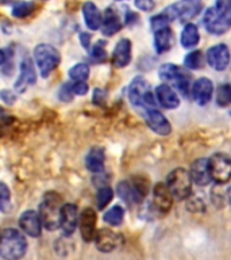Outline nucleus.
<instances>
[{
  "instance_id": "nucleus-26",
  "label": "nucleus",
  "mask_w": 231,
  "mask_h": 260,
  "mask_svg": "<svg viewBox=\"0 0 231 260\" xmlns=\"http://www.w3.org/2000/svg\"><path fill=\"white\" fill-rule=\"evenodd\" d=\"M118 194L127 203H138L143 199L137 187L134 186V183L129 182H121L118 184Z\"/></svg>"
},
{
  "instance_id": "nucleus-38",
  "label": "nucleus",
  "mask_w": 231,
  "mask_h": 260,
  "mask_svg": "<svg viewBox=\"0 0 231 260\" xmlns=\"http://www.w3.org/2000/svg\"><path fill=\"white\" fill-rule=\"evenodd\" d=\"M107 101V92L104 89L96 88L93 91V103L97 106H103Z\"/></svg>"
},
{
  "instance_id": "nucleus-41",
  "label": "nucleus",
  "mask_w": 231,
  "mask_h": 260,
  "mask_svg": "<svg viewBox=\"0 0 231 260\" xmlns=\"http://www.w3.org/2000/svg\"><path fill=\"white\" fill-rule=\"evenodd\" d=\"M80 41H81V45H83V48L89 49V44H91V34H88V32H81Z\"/></svg>"
},
{
  "instance_id": "nucleus-4",
  "label": "nucleus",
  "mask_w": 231,
  "mask_h": 260,
  "mask_svg": "<svg viewBox=\"0 0 231 260\" xmlns=\"http://www.w3.org/2000/svg\"><path fill=\"white\" fill-rule=\"evenodd\" d=\"M129 99L135 107L149 110L156 109V98H154L149 83L142 76H137L131 81L129 87Z\"/></svg>"
},
{
  "instance_id": "nucleus-32",
  "label": "nucleus",
  "mask_w": 231,
  "mask_h": 260,
  "mask_svg": "<svg viewBox=\"0 0 231 260\" xmlns=\"http://www.w3.org/2000/svg\"><path fill=\"white\" fill-rule=\"evenodd\" d=\"M11 209V192L7 184L0 182V211L7 213Z\"/></svg>"
},
{
  "instance_id": "nucleus-21",
  "label": "nucleus",
  "mask_w": 231,
  "mask_h": 260,
  "mask_svg": "<svg viewBox=\"0 0 231 260\" xmlns=\"http://www.w3.org/2000/svg\"><path fill=\"white\" fill-rule=\"evenodd\" d=\"M83 15H84V20L87 27L89 30H97L101 27L103 23V15H101L100 10L96 7V4L92 2H87L83 6Z\"/></svg>"
},
{
  "instance_id": "nucleus-44",
  "label": "nucleus",
  "mask_w": 231,
  "mask_h": 260,
  "mask_svg": "<svg viewBox=\"0 0 231 260\" xmlns=\"http://www.w3.org/2000/svg\"><path fill=\"white\" fill-rule=\"evenodd\" d=\"M228 199H230V203H231V188L228 190Z\"/></svg>"
},
{
  "instance_id": "nucleus-37",
  "label": "nucleus",
  "mask_w": 231,
  "mask_h": 260,
  "mask_svg": "<svg viewBox=\"0 0 231 260\" xmlns=\"http://www.w3.org/2000/svg\"><path fill=\"white\" fill-rule=\"evenodd\" d=\"M135 6L141 11L150 12L156 8V2L154 0H135Z\"/></svg>"
},
{
  "instance_id": "nucleus-23",
  "label": "nucleus",
  "mask_w": 231,
  "mask_h": 260,
  "mask_svg": "<svg viewBox=\"0 0 231 260\" xmlns=\"http://www.w3.org/2000/svg\"><path fill=\"white\" fill-rule=\"evenodd\" d=\"M122 28L121 18L118 16V14L113 10L108 8L105 11L104 16H103V23H101V32L107 37H111L113 34H117Z\"/></svg>"
},
{
  "instance_id": "nucleus-25",
  "label": "nucleus",
  "mask_w": 231,
  "mask_h": 260,
  "mask_svg": "<svg viewBox=\"0 0 231 260\" xmlns=\"http://www.w3.org/2000/svg\"><path fill=\"white\" fill-rule=\"evenodd\" d=\"M199 41H200V34H199L198 26L194 23L185 24V27L182 28L181 37H180V42H181L182 48H195L199 44Z\"/></svg>"
},
{
  "instance_id": "nucleus-31",
  "label": "nucleus",
  "mask_w": 231,
  "mask_h": 260,
  "mask_svg": "<svg viewBox=\"0 0 231 260\" xmlns=\"http://www.w3.org/2000/svg\"><path fill=\"white\" fill-rule=\"evenodd\" d=\"M69 76L74 81H85L89 76V67L87 64H76L73 68L69 69Z\"/></svg>"
},
{
  "instance_id": "nucleus-12",
  "label": "nucleus",
  "mask_w": 231,
  "mask_h": 260,
  "mask_svg": "<svg viewBox=\"0 0 231 260\" xmlns=\"http://www.w3.org/2000/svg\"><path fill=\"white\" fill-rule=\"evenodd\" d=\"M153 202L154 207L157 209L158 213L165 214L170 210L172 203H173V195L170 192L169 187L165 183H157L153 188Z\"/></svg>"
},
{
  "instance_id": "nucleus-6",
  "label": "nucleus",
  "mask_w": 231,
  "mask_h": 260,
  "mask_svg": "<svg viewBox=\"0 0 231 260\" xmlns=\"http://www.w3.org/2000/svg\"><path fill=\"white\" fill-rule=\"evenodd\" d=\"M166 186L169 187L173 198L177 201H184L189 197L192 191V178L189 172L184 168H176L168 175Z\"/></svg>"
},
{
  "instance_id": "nucleus-13",
  "label": "nucleus",
  "mask_w": 231,
  "mask_h": 260,
  "mask_svg": "<svg viewBox=\"0 0 231 260\" xmlns=\"http://www.w3.org/2000/svg\"><path fill=\"white\" fill-rule=\"evenodd\" d=\"M96 211L87 207L80 214V232L84 241L89 243L96 237Z\"/></svg>"
},
{
  "instance_id": "nucleus-5",
  "label": "nucleus",
  "mask_w": 231,
  "mask_h": 260,
  "mask_svg": "<svg viewBox=\"0 0 231 260\" xmlns=\"http://www.w3.org/2000/svg\"><path fill=\"white\" fill-rule=\"evenodd\" d=\"M160 77L162 80L172 84L176 89L180 91L182 96H189L190 95V79L189 75L181 68L174 64H164L158 71Z\"/></svg>"
},
{
  "instance_id": "nucleus-16",
  "label": "nucleus",
  "mask_w": 231,
  "mask_h": 260,
  "mask_svg": "<svg viewBox=\"0 0 231 260\" xmlns=\"http://www.w3.org/2000/svg\"><path fill=\"white\" fill-rule=\"evenodd\" d=\"M19 226L26 235L31 237H38L42 232V221L40 214L34 210L24 211L19 218Z\"/></svg>"
},
{
  "instance_id": "nucleus-45",
  "label": "nucleus",
  "mask_w": 231,
  "mask_h": 260,
  "mask_svg": "<svg viewBox=\"0 0 231 260\" xmlns=\"http://www.w3.org/2000/svg\"><path fill=\"white\" fill-rule=\"evenodd\" d=\"M117 2H122V0H117Z\"/></svg>"
},
{
  "instance_id": "nucleus-2",
  "label": "nucleus",
  "mask_w": 231,
  "mask_h": 260,
  "mask_svg": "<svg viewBox=\"0 0 231 260\" xmlns=\"http://www.w3.org/2000/svg\"><path fill=\"white\" fill-rule=\"evenodd\" d=\"M62 199L54 191L46 192L41 202L40 217L46 229L56 231L57 228L61 226V210H62Z\"/></svg>"
},
{
  "instance_id": "nucleus-18",
  "label": "nucleus",
  "mask_w": 231,
  "mask_h": 260,
  "mask_svg": "<svg viewBox=\"0 0 231 260\" xmlns=\"http://www.w3.org/2000/svg\"><path fill=\"white\" fill-rule=\"evenodd\" d=\"M79 222V211L76 205L66 203L61 210V228L66 236H70L74 232Z\"/></svg>"
},
{
  "instance_id": "nucleus-7",
  "label": "nucleus",
  "mask_w": 231,
  "mask_h": 260,
  "mask_svg": "<svg viewBox=\"0 0 231 260\" xmlns=\"http://www.w3.org/2000/svg\"><path fill=\"white\" fill-rule=\"evenodd\" d=\"M34 57H35L36 65L40 68L41 76L46 77L57 68L60 64L61 56L60 52L54 46L48 44H41L34 49Z\"/></svg>"
},
{
  "instance_id": "nucleus-9",
  "label": "nucleus",
  "mask_w": 231,
  "mask_h": 260,
  "mask_svg": "<svg viewBox=\"0 0 231 260\" xmlns=\"http://www.w3.org/2000/svg\"><path fill=\"white\" fill-rule=\"evenodd\" d=\"M207 62L215 71H224L230 65L231 54L227 45L218 44L207 50Z\"/></svg>"
},
{
  "instance_id": "nucleus-11",
  "label": "nucleus",
  "mask_w": 231,
  "mask_h": 260,
  "mask_svg": "<svg viewBox=\"0 0 231 260\" xmlns=\"http://www.w3.org/2000/svg\"><path fill=\"white\" fill-rule=\"evenodd\" d=\"M145 121L150 129L153 130L154 133L160 134V136H168L172 132V125L168 121V118L161 111H158L157 109L146 110Z\"/></svg>"
},
{
  "instance_id": "nucleus-22",
  "label": "nucleus",
  "mask_w": 231,
  "mask_h": 260,
  "mask_svg": "<svg viewBox=\"0 0 231 260\" xmlns=\"http://www.w3.org/2000/svg\"><path fill=\"white\" fill-rule=\"evenodd\" d=\"M173 45V32L168 26L156 30L154 32V49L158 54L168 52Z\"/></svg>"
},
{
  "instance_id": "nucleus-3",
  "label": "nucleus",
  "mask_w": 231,
  "mask_h": 260,
  "mask_svg": "<svg viewBox=\"0 0 231 260\" xmlns=\"http://www.w3.org/2000/svg\"><path fill=\"white\" fill-rule=\"evenodd\" d=\"M27 249L24 236L16 229H7L0 235V256L6 260H19Z\"/></svg>"
},
{
  "instance_id": "nucleus-30",
  "label": "nucleus",
  "mask_w": 231,
  "mask_h": 260,
  "mask_svg": "<svg viewBox=\"0 0 231 260\" xmlns=\"http://www.w3.org/2000/svg\"><path fill=\"white\" fill-rule=\"evenodd\" d=\"M34 11V3L31 2H16L12 7V15L15 18H26Z\"/></svg>"
},
{
  "instance_id": "nucleus-46",
  "label": "nucleus",
  "mask_w": 231,
  "mask_h": 260,
  "mask_svg": "<svg viewBox=\"0 0 231 260\" xmlns=\"http://www.w3.org/2000/svg\"><path fill=\"white\" fill-rule=\"evenodd\" d=\"M230 115H231V111H230Z\"/></svg>"
},
{
  "instance_id": "nucleus-27",
  "label": "nucleus",
  "mask_w": 231,
  "mask_h": 260,
  "mask_svg": "<svg viewBox=\"0 0 231 260\" xmlns=\"http://www.w3.org/2000/svg\"><path fill=\"white\" fill-rule=\"evenodd\" d=\"M216 103L220 107H228L231 106V84L230 83H224V84L219 85L218 91H216Z\"/></svg>"
},
{
  "instance_id": "nucleus-40",
  "label": "nucleus",
  "mask_w": 231,
  "mask_h": 260,
  "mask_svg": "<svg viewBox=\"0 0 231 260\" xmlns=\"http://www.w3.org/2000/svg\"><path fill=\"white\" fill-rule=\"evenodd\" d=\"M0 99L7 105H14L16 101V95L10 89H3V91H0Z\"/></svg>"
},
{
  "instance_id": "nucleus-14",
  "label": "nucleus",
  "mask_w": 231,
  "mask_h": 260,
  "mask_svg": "<svg viewBox=\"0 0 231 260\" xmlns=\"http://www.w3.org/2000/svg\"><path fill=\"white\" fill-rule=\"evenodd\" d=\"M212 92H214V84L207 77H200L199 80L195 81L192 88H190V95L195 99V102L200 106L207 105L211 101Z\"/></svg>"
},
{
  "instance_id": "nucleus-29",
  "label": "nucleus",
  "mask_w": 231,
  "mask_h": 260,
  "mask_svg": "<svg viewBox=\"0 0 231 260\" xmlns=\"http://www.w3.org/2000/svg\"><path fill=\"white\" fill-rule=\"evenodd\" d=\"M123 217H125L123 209L121 206H113L104 214V221L109 225H112V226H118L123 221Z\"/></svg>"
},
{
  "instance_id": "nucleus-28",
  "label": "nucleus",
  "mask_w": 231,
  "mask_h": 260,
  "mask_svg": "<svg viewBox=\"0 0 231 260\" xmlns=\"http://www.w3.org/2000/svg\"><path fill=\"white\" fill-rule=\"evenodd\" d=\"M203 62H204V58H203V54L200 50H194V52L188 53L184 58V65L185 68L192 69V71H196V69H200L203 67Z\"/></svg>"
},
{
  "instance_id": "nucleus-42",
  "label": "nucleus",
  "mask_w": 231,
  "mask_h": 260,
  "mask_svg": "<svg viewBox=\"0 0 231 260\" xmlns=\"http://www.w3.org/2000/svg\"><path fill=\"white\" fill-rule=\"evenodd\" d=\"M6 62V53L4 50H0V65H3Z\"/></svg>"
},
{
  "instance_id": "nucleus-24",
  "label": "nucleus",
  "mask_w": 231,
  "mask_h": 260,
  "mask_svg": "<svg viewBox=\"0 0 231 260\" xmlns=\"http://www.w3.org/2000/svg\"><path fill=\"white\" fill-rule=\"evenodd\" d=\"M85 166L93 174H99L104 168V152L101 148H92L85 157Z\"/></svg>"
},
{
  "instance_id": "nucleus-17",
  "label": "nucleus",
  "mask_w": 231,
  "mask_h": 260,
  "mask_svg": "<svg viewBox=\"0 0 231 260\" xmlns=\"http://www.w3.org/2000/svg\"><path fill=\"white\" fill-rule=\"evenodd\" d=\"M156 98H157L158 103L165 107V109L173 110L177 109L180 106V98L173 87L169 84H161L156 88Z\"/></svg>"
},
{
  "instance_id": "nucleus-34",
  "label": "nucleus",
  "mask_w": 231,
  "mask_h": 260,
  "mask_svg": "<svg viewBox=\"0 0 231 260\" xmlns=\"http://www.w3.org/2000/svg\"><path fill=\"white\" fill-rule=\"evenodd\" d=\"M91 57L96 62H103L107 58V52H105V45L103 41H99L91 50Z\"/></svg>"
},
{
  "instance_id": "nucleus-43",
  "label": "nucleus",
  "mask_w": 231,
  "mask_h": 260,
  "mask_svg": "<svg viewBox=\"0 0 231 260\" xmlns=\"http://www.w3.org/2000/svg\"><path fill=\"white\" fill-rule=\"evenodd\" d=\"M182 2H185V3H198L200 0H182Z\"/></svg>"
},
{
  "instance_id": "nucleus-33",
  "label": "nucleus",
  "mask_w": 231,
  "mask_h": 260,
  "mask_svg": "<svg viewBox=\"0 0 231 260\" xmlns=\"http://www.w3.org/2000/svg\"><path fill=\"white\" fill-rule=\"evenodd\" d=\"M113 198V191L109 188V187H101L100 190L97 191L96 195V202H97V207L99 209H104L107 205H108Z\"/></svg>"
},
{
  "instance_id": "nucleus-15",
  "label": "nucleus",
  "mask_w": 231,
  "mask_h": 260,
  "mask_svg": "<svg viewBox=\"0 0 231 260\" xmlns=\"http://www.w3.org/2000/svg\"><path fill=\"white\" fill-rule=\"evenodd\" d=\"M36 81V73L34 64H32L31 58H24L20 64V75L18 80L15 81V91L18 92H23L24 89L27 88L28 85L34 84Z\"/></svg>"
},
{
  "instance_id": "nucleus-35",
  "label": "nucleus",
  "mask_w": 231,
  "mask_h": 260,
  "mask_svg": "<svg viewBox=\"0 0 231 260\" xmlns=\"http://www.w3.org/2000/svg\"><path fill=\"white\" fill-rule=\"evenodd\" d=\"M12 122H14V117L10 115L3 107H0V137L4 136L8 127L12 125Z\"/></svg>"
},
{
  "instance_id": "nucleus-39",
  "label": "nucleus",
  "mask_w": 231,
  "mask_h": 260,
  "mask_svg": "<svg viewBox=\"0 0 231 260\" xmlns=\"http://www.w3.org/2000/svg\"><path fill=\"white\" fill-rule=\"evenodd\" d=\"M72 89L74 95H85L88 92V84L85 81H74L72 83Z\"/></svg>"
},
{
  "instance_id": "nucleus-20",
  "label": "nucleus",
  "mask_w": 231,
  "mask_h": 260,
  "mask_svg": "<svg viewBox=\"0 0 231 260\" xmlns=\"http://www.w3.org/2000/svg\"><path fill=\"white\" fill-rule=\"evenodd\" d=\"M131 61V42L123 38L117 44L112 52V64L117 68H125Z\"/></svg>"
},
{
  "instance_id": "nucleus-10",
  "label": "nucleus",
  "mask_w": 231,
  "mask_h": 260,
  "mask_svg": "<svg viewBox=\"0 0 231 260\" xmlns=\"http://www.w3.org/2000/svg\"><path fill=\"white\" fill-rule=\"evenodd\" d=\"M125 243V237L111 229H101L96 233L95 244L100 252H112L121 248Z\"/></svg>"
},
{
  "instance_id": "nucleus-8",
  "label": "nucleus",
  "mask_w": 231,
  "mask_h": 260,
  "mask_svg": "<svg viewBox=\"0 0 231 260\" xmlns=\"http://www.w3.org/2000/svg\"><path fill=\"white\" fill-rule=\"evenodd\" d=\"M208 171L214 182L223 184L231 179V158L226 153H215L208 158Z\"/></svg>"
},
{
  "instance_id": "nucleus-19",
  "label": "nucleus",
  "mask_w": 231,
  "mask_h": 260,
  "mask_svg": "<svg viewBox=\"0 0 231 260\" xmlns=\"http://www.w3.org/2000/svg\"><path fill=\"white\" fill-rule=\"evenodd\" d=\"M192 182L199 186H207L212 180L211 179L210 171H208V160L207 158H198L192 162L189 171Z\"/></svg>"
},
{
  "instance_id": "nucleus-36",
  "label": "nucleus",
  "mask_w": 231,
  "mask_h": 260,
  "mask_svg": "<svg viewBox=\"0 0 231 260\" xmlns=\"http://www.w3.org/2000/svg\"><path fill=\"white\" fill-rule=\"evenodd\" d=\"M73 89H72V84L70 83H65V84L61 85L60 91H58V98H60V101L62 102H70L73 99Z\"/></svg>"
},
{
  "instance_id": "nucleus-1",
  "label": "nucleus",
  "mask_w": 231,
  "mask_h": 260,
  "mask_svg": "<svg viewBox=\"0 0 231 260\" xmlns=\"http://www.w3.org/2000/svg\"><path fill=\"white\" fill-rule=\"evenodd\" d=\"M204 27L214 36H222L231 28V0H216L203 18Z\"/></svg>"
}]
</instances>
